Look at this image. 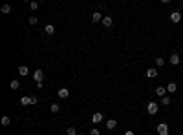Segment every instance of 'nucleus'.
<instances>
[{"label": "nucleus", "mask_w": 183, "mask_h": 135, "mask_svg": "<svg viewBox=\"0 0 183 135\" xmlns=\"http://www.w3.org/2000/svg\"><path fill=\"white\" fill-rule=\"evenodd\" d=\"M181 20H183V13L181 11H172L170 13V22L178 24V22H181Z\"/></svg>", "instance_id": "1"}, {"label": "nucleus", "mask_w": 183, "mask_h": 135, "mask_svg": "<svg viewBox=\"0 0 183 135\" xmlns=\"http://www.w3.org/2000/svg\"><path fill=\"white\" fill-rule=\"evenodd\" d=\"M158 110H159V104H158V102H148V104H147V111L150 113V115H156V113H158Z\"/></svg>", "instance_id": "2"}, {"label": "nucleus", "mask_w": 183, "mask_h": 135, "mask_svg": "<svg viewBox=\"0 0 183 135\" xmlns=\"http://www.w3.org/2000/svg\"><path fill=\"white\" fill-rule=\"evenodd\" d=\"M42 79H44V73H42V70H35V71H33V80H35L37 84H40V82H42Z\"/></svg>", "instance_id": "3"}, {"label": "nucleus", "mask_w": 183, "mask_h": 135, "mask_svg": "<svg viewBox=\"0 0 183 135\" xmlns=\"http://www.w3.org/2000/svg\"><path fill=\"white\" fill-rule=\"evenodd\" d=\"M158 135H168V126L165 122L158 124Z\"/></svg>", "instance_id": "4"}, {"label": "nucleus", "mask_w": 183, "mask_h": 135, "mask_svg": "<svg viewBox=\"0 0 183 135\" xmlns=\"http://www.w3.org/2000/svg\"><path fill=\"white\" fill-rule=\"evenodd\" d=\"M103 119H104V115H103L101 111H97V113H93V115H92V122H93V124H99Z\"/></svg>", "instance_id": "5"}, {"label": "nucleus", "mask_w": 183, "mask_h": 135, "mask_svg": "<svg viewBox=\"0 0 183 135\" xmlns=\"http://www.w3.org/2000/svg\"><path fill=\"white\" fill-rule=\"evenodd\" d=\"M156 95H158V97H161V99H163V97H167V88H163V86H158V88H156Z\"/></svg>", "instance_id": "6"}, {"label": "nucleus", "mask_w": 183, "mask_h": 135, "mask_svg": "<svg viewBox=\"0 0 183 135\" xmlns=\"http://www.w3.org/2000/svg\"><path fill=\"white\" fill-rule=\"evenodd\" d=\"M168 62H170L172 66H178L179 64V55H178V53H172L170 58H168Z\"/></svg>", "instance_id": "7"}, {"label": "nucleus", "mask_w": 183, "mask_h": 135, "mask_svg": "<svg viewBox=\"0 0 183 135\" xmlns=\"http://www.w3.org/2000/svg\"><path fill=\"white\" fill-rule=\"evenodd\" d=\"M165 88H167L168 93H176V91H178V84H176V82H168Z\"/></svg>", "instance_id": "8"}, {"label": "nucleus", "mask_w": 183, "mask_h": 135, "mask_svg": "<svg viewBox=\"0 0 183 135\" xmlns=\"http://www.w3.org/2000/svg\"><path fill=\"white\" fill-rule=\"evenodd\" d=\"M147 77L148 79H156L158 77V70H156V68H148L147 70Z\"/></svg>", "instance_id": "9"}, {"label": "nucleus", "mask_w": 183, "mask_h": 135, "mask_svg": "<svg viewBox=\"0 0 183 135\" xmlns=\"http://www.w3.org/2000/svg\"><path fill=\"white\" fill-rule=\"evenodd\" d=\"M59 97L60 99H68L70 97V90H68V88H60L59 90Z\"/></svg>", "instance_id": "10"}, {"label": "nucleus", "mask_w": 183, "mask_h": 135, "mask_svg": "<svg viewBox=\"0 0 183 135\" xmlns=\"http://www.w3.org/2000/svg\"><path fill=\"white\" fill-rule=\"evenodd\" d=\"M18 75H20V77L29 75V68H28V66H20V68H18Z\"/></svg>", "instance_id": "11"}, {"label": "nucleus", "mask_w": 183, "mask_h": 135, "mask_svg": "<svg viewBox=\"0 0 183 135\" xmlns=\"http://www.w3.org/2000/svg\"><path fill=\"white\" fill-rule=\"evenodd\" d=\"M114 24V18L110 17V15H106V17H103V26H106V28H110V26Z\"/></svg>", "instance_id": "12"}, {"label": "nucleus", "mask_w": 183, "mask_h": 135, "mask_svg": "<svg viewBox=\"0 0 183 135\" xmlns=\"http://www.w3.org/2000/svg\"><path fill=\"white\" fill-rule=\"evenodd\" d=\"M116 126H117V120H116V119L106 120V128H108V130H116Z\"/></svg>", "instance_id": "13"}, {"label": "nucleus", "mask_w": 183, "mask_h": 135, "mask_svg": "<svg viewBox=\"0 0 183 135\" xmlns=\"http://www.w3.org/2000/svg\"><path fill=\"white\" fill-rule=\"evenodd\" d=\"M99 20H101V22H103V15H101L99 11L92 13V22H99Z\"/></svg>", "instance_id": "14"}, {"label": "nucleus", "mask_w": 183, "mask_h": 135, "mask_svg": "<svg viewBox=\"0 0 183 135\" xmlns=\"http://www.w3.org/2000/svg\"><path fill=\"white\" fill-rule=\"evenodd\" d=\"M20 104H22V106H29L31 104V97H28V95L20 97Z\"/></svg>", "instance_id": "15"}, {"label": "nucleus", "mask_w": 183, "mask_h": 135, "mask_svg": "<svg viewBox=\"0 0 183 135\" xmlns=\"http://www.w3.org/2000/svg\"><path fill=\"white\" fill-rule=\"evenodd\" d=\"M44 31L48 33V35H53V33H55V26H53V24H48V26L44 28Z\"/></svg>", "instance_id": "16"}, {"label": "nucleus", "mask_w": 183, "mask_h": 135, "mask_svg": "<svg viewBox=\"0 0 183 135\" xmlns=\"http://www.w3.org/2000/svg\"><path fill=\"white\" fill-rule=\"evenodd\" d=\"M50 110H51V113H59V111H60V106H59L57 102H53V104L50 106Z\"/></svg>", "instance_id": "17"}, {"label": "nucleus", "mask_w": 183, "mask_h": 135, "mask_svg": "<svg viewBox=\"0 0 183 135\" xmlns=\"http://www.w3.org/2000/svg\"><path fill=\"white\" fill-rule=\"evenodd\" d=\"M2 13H4V15L11 13V6H9V4H4V6H2Z\"/></svg>", "instance_id": "18"}, {"label": "nucleus", "mask_w": 183, "mask_h": 135, "mask_svg": "<svg viewBox=\"0 0 183 135\" xmlns=\"http://www.w3.org/2000/svg\"><path fill=\"white\" fill-rule=\"evenodd\" d=\"M2 124H4V126H9V124H11V117L4 115V117H2Z\"/></svg>", "instance_id": "19"}, {"label": "nucleus", "mask_w": 183, "mask_h": 135, "mask_svg": "<svg viewBox=\"0 0 183 135\" xmlns=\"http://www.w3.org/2000/svg\"><path fill=\"white\" fill-rule=\"evenodd\" d=\"M66 135H77V130H75L73 126H70V128L66 130Z\"/></svg>", "instance_id": "20"}, {"label": "nucleus", "mask_w": 183, "mask_h": 135, "mask_svg": "<svg viewBox=\"0 0 183 135\" xmlns=\"http://www.w3.org/2000/svg\"><path fill=\"white\" fill-rule=\"evenodd\" d=\"M163 64H165V58H159V57L156 58V66H158V68H161Z\"/></svg>", "instance_id": "21"}, {"label": "nucleus", "mask_w": 183, "mask_h": 135, "mask_svg": "<svg viewBox=\"0 0 183 135\" xmlns=\"http://www.w3.org/2000/svg\"><path fill=\"white\" fill-rule=\"evenodd\" d=\"M20 84H18V80H11V90H18Z\"/></svg>", "instance_id": "22"}, {"label": "nucleus", "mask_w": 183, "mask_h": 135, "mask_svg": "<svg viewBox=\"0 0 183 135\" xmlns=\"http://www.w3.org/2000/svg\"><path fill=\"white\" fill-rule=\"evenodd\" d=\"M161 104L168 106V104H170V99H168V97H163V99H161Z\"/></svg>", "instance_id": "23"}, {"label": "nucleus", "mask_w": 183, "mask_h": 135, "mask_svg": "<svg viewBox=\"0 0 183 135\" xmlns=\"http://www.w3.org/2000/svg\"><path fill=\"white\" fill-rule=\"evenodd\" d=\"M39 6H40L39 2H29V8L31 9H39Z\"/></svg>", "instance_id": "24"}, {"label": "nucleus", "mask_w": 183, "mask_h": 135, "mask_svg": "<svg viewBox=\"0 0 183 135\" xmlns=\"http://www.w3.org/2000/svg\"><path fill=\"white\" fill-rule=\"evenodd\" d=\"M101 132H99V128H92L90 130V135H99Z\"/></svg>", "instance_id": "25"}, {"label": "nucleus", "mask_w": 183, "mask_h": 135, "mask_svg": "<svg viewBox=\"0 0 183 135\" xmlns=\"http://www.w3.org/2000/svg\"><path fill=\"white\" fill-rule=\"evenodd\" d=\"M29 24L35 26V24H37V17H29Z\"/></svg>", "instance_id": "26"}, {"label": "nucleus", "mask_w": 183, "mask_h": 135, "mask_svg": "<svg viewBox=\"0 0 183 135\" xmlns=\"http://www.w3.org/2000/svg\"><path fill=\"white\" fill-rule=\"evenodd\" d=\"M37 102H39V99L35 95H31V104H37Z\"/></svg>", "instance_id": "27"}, {"label": "nucleus", "mask_w": 183, "mask_h": 135, "mask_svg": "<svg viewBox=\"0 0 183 135\" xmlns=\"http://www.w3.org/2000/svg\"><path fill=\"white\" fill-rule=\"evenodd\" d=\"M125 135H135L134 132H125Z\"/></svg>", "instance_id": "28"}, {"label": "nucleus", "mask_w": 183, "mask_h": 135, "mask_svg": "<svg viewBox=\"0 0 183 135\" xmlns=\"http://www.w3.org/2000/svg\"><path fill=\"white\" fill-rule=\"evenodd\" d=\"M79 135H86V133H79Z\"/></svg>", "instance_id": "29"}]
</instances>
